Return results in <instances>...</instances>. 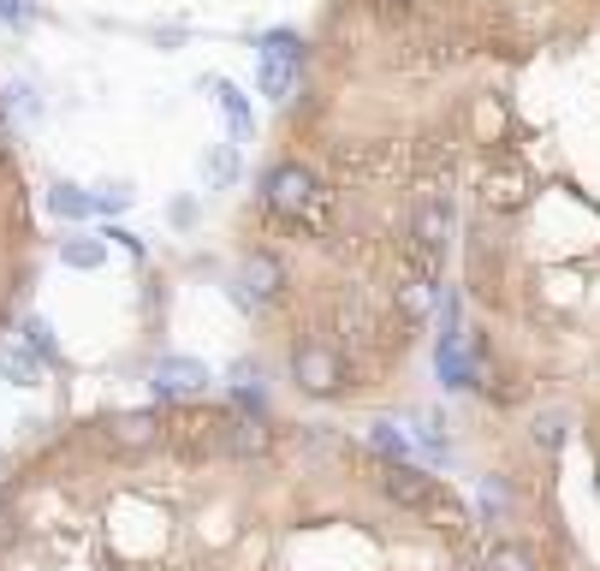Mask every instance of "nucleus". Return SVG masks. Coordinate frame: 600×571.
<instances>
[{
	"mask_svg": "<svg viewBox=\"0 0 600 571\" xmlns=\"http://www.w3.org/2000/svg\"><path fill=\"white\" fill-rule=\"evenodd\" d=\"M161 381H167V399H190L209 375H202L197 363H185V358H167V363H161Z\"/></svg>",
	"mask_w": 600,
	"mask_h": 571,
	"instance_id": "nucleus-4",
	"label": "nucleus"
},
{
	"mask_svg": "<svg viewBox=\"0 0 600 571\" xmlns=\"http://www.w3.org/2000/svg\"><path fill=\"white\" fill-rule=\"evenodd\" d=\"M380 7H416V0H380Z\"/></svg>",
	"mask_w": 600,
	"mask_h": 571,
	"instance_id": "nucleus-12",
	"label": "nucleus"
},
{
	"mask_svg": "<svg viewBox=\"0 0 600 571\" xmlns=\"http://www.w3.org/2000/svg\"><path fill=\"white\" fill-rule=\"evenodd\" d=\"M54 214H66V221H89V214H96V197H84L78 185H54Z\"/></svg>",
	"mask_w": 600,
	"mask_h": 571,
	"instance_id": "nucleus-6",
	"label": "nucleus"
},
{
	"mask_svg": "<svg viewBox=\"0 0 600 571\" xmlns=\"http://www.w3.org/2000/svg\"><path fill=\"white\" fill-rule=\"evenodd\" d=\"M0 18L18 24V30H30V24H36V7H30V0H0Z\"/></svg>",
	"mask_w": 600,
	"mask_h": 571,
	"instance_id": "nucleus-10",
	"label": "nucleus"
},
{
	"mask_svg": "<svg viewBox=\"0 0 600 571\" xmlns=\"http://www.w3.org/2000/svg\"><path fill=\"white\" fill-rule=\"evenodd\" d=\"M125 202H132V190H125V185H108V190L96 197V209H125Z\"/></svg>",
	"mask_w": 600,
	"mask_h": 571,
	"instance_id": "nucleus-11",
	"label": "nucleus"
},
{
	"mask_svg": "<svg viewBox=\"0 0 600 571\" xmlns=\"http://www.w3.org/2000/svg\"><path fill=\"white\" fill-rule=\"evenodd\" d=\"M315 190H322V179H315L303 161H274V167L262 173L257 197H262L267 221H274V226H291V221H303V214H310Z\"/></svg>",
	"mask_w": 600,
	"mask_h": 571,
	"instance_id": "nucleus-2",
	"label": "nucleus"
},
{
	"mask_svg": "<svg viewBox=\"0 0 600 571\" xmlns=\"http://www.w3.org/2000/svg\"><path fill=\"white\" fill-rule=\"evenodd\" d=\"M0 370H7V381H18V387H30V381H36V351H24V346H7V351H0Z\"/></svg>",
	"mask_w": 600,
	"mask_h": 571,
	"instance_id": "nucleus-7",
	"label": "nucleus"
},
{
	"mask_svg": "<svg viewBox=\"0 0 600 571\" xmlns=\"http://www.w3.org/2000/svg\"><path fill=\"white\" fill-rule=\"evenodd\" d=\"M214 101H221V113H226V125H233V137H250V101L238 96L226 78H214Z\"/></svg>",
	"mask_w": 600,
	"mask_h": 571,
	"instance_id": "nucleus-5",
	"label": "nucleus"
},
{
	"mask_svg": "<svg viewBox=\"0 0 600 571\" xmlns=\"http://www.w3.org/2000/svg\"><path fill=\"white\" fill-rule=\"evenodd\" d=\"M214 571H488V542L482 518L404 452L279 423L245 464Z\"/></svg>",
	"mask_w": 600,
	"mask_h": 571,
	"instance_id": "nucleus-1",
	"label": "nucleus"
},
{
	"mask_svg": "<svg viewBox=\"0 0 600 571\" xmlns=\"http://www.w3.org/2000/svg\"><path fill=\"white\" fill-rule=\"evenodd\" d=\"M7 471H12V464H7V459H0V482H7Z\"/></svg>",
	"mask_w": 600,
	"mask_h": 571,
	"instance_id": "nucleus-13",
	"label": "nucleus"
},
{
	"mask_svg": "<svg viewBox=\"0 0 600 571\" xmlns=\"http://www.w3.org/2000/svg\"><path fill=\"white\" fill-rule=\"evenodd\" d=\"M298 66H303V48H298V36H291V30H267L257 42V84H262V96L286 101L291 84H298Z\"/></svg>",
	"mask_w": 600,
	"mask_h": 571,
	"instance_id": "nucleus-3",
	"label": "nucleus"
},
{
	"mask_svg": "<svg viewBox=\"0 0 600 571\" xmlns=\"http://www.w3.org/2000/svg\"><path fill=\"white\" fill-rule=\"evenodd\" d=\"M202 173H209V185H233V173H238V156H233V149H214V156L209 161H202Z\"/></svg>",
	"mask_w": 600,
	"mask_h": 571,
	"instance_id": "nucleus-8",
	"label": "nucleus"
},
{
	"mask_svg": "<svg viewBox=\"0 0 600 571\" xmlns=\"http://www.w3.org/2000/svg\"><path fill=\"white\" fill-rule=\"evenodd\" d=\"M66 262H72V269H96V262H101V245H96V238H72V245H66Z\"/></svg>",
	"mask_w": 600,
	"mask_h": 571,
	"instance_id": "nucleus-9",
	"label": "nucleus"
}]
</instances>
